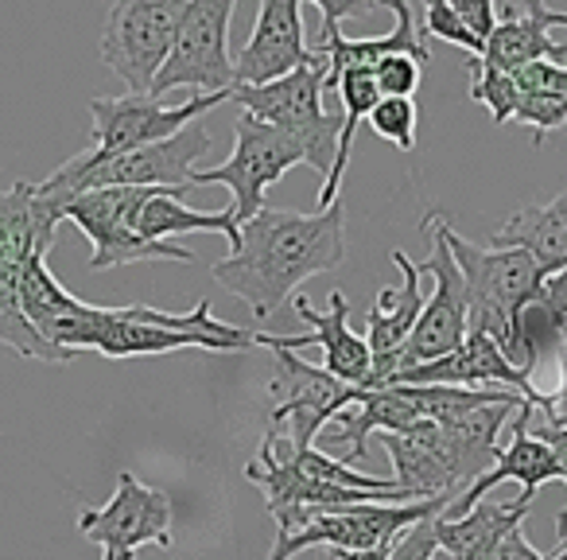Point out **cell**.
<instances>
[{"label":"cell","instance_id":"cell-1","mask_svg":"<svg viewBox=\"0 0 567 560\" xmlns=\"http://www.w3.org/2000/svg\"><path fill=\"white\" fill-rule=\"evenodd\" d=\"M28 324L35 327L48 347L63 355L97 350L105 358H148L167 350L198 347V350H249L257 347V335L237 324L214 319L210 301H198L183 316H167L148 304L128 308H94V304L71 296L59 276L48 268V257H32L20 288Z\"/></svg>","mask_w":567,"mask_h":560},{"label":"cell","instance_id":"cell-2","mask_svg":"<svg viewBox=\"0 0 567 560\" xmlns=\"http://www.w3.org/2000/svg\"><path fill=\"white\" fill-rule=\"evenodd\" d=\"M347 261V206L334 203L316 214L265 206L241 226V245L214 265V281L257 319H268L316 273Z\"/></svg>","mask_w":567,"mask_h":560},{"label":"cell","instance_id":"cell-3","mask_svg":"<svg viewBox=\"0 0 567 560\" xmlns=\"http://www.w3.org/2000/svg\"><path fill=\"white\" fill-rule=\"evenodd\" d=\"M63 222V206L40 191V183L17 180L0 187V343L12 347L20 358L40 363H71L74 355L48 347L28 324L20 288L32 257H48L55 245V230Z\"/></svg>","mask_w":567,"mask_h":560},{"label":"cell","instance_id":"cell-4","mask_svg":"<svg viewBox=\"0 0 567 560\" xmlns=\"http://www.w3.org/2000/svg\"><path fill=\"white\" fill-rule=\"evenodd\" d=\"M214 149L210 133L203 121H190L175 136L148 149L121 152V156H97V152H82V156L66 160L59 172L40 180V191L66 206L74 195L102 187H159V191H195L198 160Z\"/></svg>","mask_w":567,"mask_h":560},{"label":"cell","instance_id":"cell-5","mask_svg":"<svg viewBox=\"0 0 567 560\" xmlns=\"http://www.w3.org/2000/svg\"><path fill=\"white\" fill-rule=\"evenodd\" d=\"M447 245L466 285V327L489 335L513 363L520 312L540 296L544 273L525 250H482V245L458 237L455 230H447Z\"/></svg>","mask_w":567,"mask_h":560},{"label":"cell","instance_id":"cell-6","mask_svg":"<svg viewBox=\"0 0 567 560\" xmlns=\"http://www.w3.org/2000/svg\"><path fill=\"white\" fill-rule=\"evenodd\" d=\"M451 498H424V502H358L334 506V510H300L276 518V541L268 560H296L300 552L327 544V549H378L393 544L409 526L440 518Z\"/></svg>","mask_w":567,"mask_h":560},{"label":"cell","instance_id":"cell-7","mask_svg":"<svg viewBox=\"0 0 567 560\" xmlns=\"http://www.w3.org/2000/svg\"><path fill=\"white\" fill-rule=\"evenodd\" d=\"M323 86L327 59L316 51L311 63L292 71L288 79L268 82V86H234L229 102L241 105L249 118L280 129L284 136H292L303 149V156H308V167L327 175L334 164V149H339V113L323 110Z\"/></svg>","mask_w":567,"mask_h":560},{"label":"cell","instance_id":"cell-8","mask_svg":"<svg viewBox=\"0 0 567 560\" xmlns=\"http://www.w3.org/2000/svg\"><path fill=\"white\" fill-rule=\"evenodd\" d=\"M229 20H234V0H183V17L179 28H175L172 51H167L148 98L164 102L172 90L229 94L234 90Z\"/></svg>","mask_w":567,"mask_h":560},{"label":"cell","instance_id":"cell-9","mask_svg":"<svg viewBox=\"0 0 567 560\" xmlns=\"http://www.w3.org/2000/svg\"><path fill=\"white\" fill-rule=\"evenodd\" d=\"M159 187H102L74 195L63 206V218L90 237V268H117L133 261H179L190 265L195 253L179 242H144L133 230V214Z\"/></svg>","mask_w":567,"mask_h":560},{"label":"cell","instance_id":"cell-10","mask_svg":"<svg viewBox=\"0 0 567 560\" xmlns=\"http://www.w3.org/2000/svg\"><path fill=\"white\" fill-rule=\"evenodd\" d=\"M300 164H308V156H303V149L292 136H284L280 129L241 113L234 121V152L218 167L195 172V187H206V183L229 187V195H234V218L237 226H245V222L265 211V191Z\"/></svg>","mask_w":567,"mask_h":560},{"label":"cell","instance_id":"cell-11","mask_svg":"<svg viewBox=\"0 0 567 560\" xmlns=\"http://www.w3.org/2000/svg\"><path fill=\"white\" fill-rule=\"evenodd\" d=\"M183 0H121L102 28V63L128 86V94H148L172 51Z\"/></svg>","mask_w":567,"mask_h":560},{"label":"cell","instance_id":"cell-12","mask_svg":"<svg viewBox=\"0 0 567 560\" xmlns=\"http://www.w3.org/2000/svg\"><path fill=\"white\" fill-rule=\"evenodd\" d=\"M276 378L268 386L272 397V432H280L292 451L316 448V436L323 425H331L339 413H347L358 401L362 389L347 386L323 366L303 363L292 350H272Z\"/></svg>","mask_w":567,"mask_h":560},{"label":"cell","instance_id":"cell-13","mask_svg":"<svg viewBox=\"0 0 567 560\" xmlns=\"http://www.w3.org/2000/svg\"><path fill=\"white\" fill-rule=\"evenodd\" d=\"M424 230L432 234V257L416 261V273L432 276L435 288L424 301V312H420L416 327H412V335H409L401 370L404 366H424V363H435V358L451 355V350L463 347L466 332H471V327H466V285L455 265V253H451V245H447L451 222L443 218V214H432V218L424 222Z\"/></svg>","mask_w":567,"mask_h":560},{"label":"cell","instance_id":"cell-14","mask_svg":"<svg viewBox=\"0 0 567 560\" xmlns=\"http://www.w3.org/2000/svg\"><path fill=\"white\" fill-rule=\"evenodd\" d=\"M79 533L102 544V560H133L144 544L172 549V498L121 471L110 502L79 513Z\"/></svg>","mask_w":567,"mask_h":560},{"label":"cell","instance_id":"cell-15","mask_svg":"<svg viewBox=\"0 0 567 560\" xmlns=\"http://www.w3.org/2000/svg\"><path fill=\"white\" fill-rule=\"evenodd\" d=\"M221 102H229V94H195L179 105H167L148 94L94 98L90 102V118H94V144H90V152L121 156V152L148 149V144H159L179 133V129H187L190 121H203Z\"/></svg>","mask_w":567,"mask_h":560},{"label":"cell","instance_id":"cell-16","mask_svg":"<svg viewBox=\"0 0 567 560\" xmlns=\"http://www.w3.org/2000/svg\"><path fill=\"white\" fill-rule=\"evenodd\" d=\"M319 4V17H323V40H319V55L327 59V86L334 90V82L342 79L347 71H373L381 59L389 55H409L416 59L420 67L432 63V51L424 43V32H416V9L404 4V0H385V9L396 17V28L385 35H370V40H350L342 35V20L350 17H365L373 12V4H334V0H316Z\"/></svg>","mask_w":567,"mask_h":560},{"label":"cell","instance_id":"cell-17","mask_svg":"<svg viewBox=\"0 0 567 560\" xmlns=\"http://www.w3.org/2000/svg\"><path fill=\"white\" fill-rule=\"evenodd\" d=\"M300 0H265L245 48L234 59V86H268L311 63Z\"/></svg>","mask_w":567,"mask_h":560},{"label":"cell","instance_id":"cell-18","mask_svg":"<svg viewBox=\"0 0 567 560\" xmlns=\"http://www.w3.org/2000/svg\"><path fill=\"white\" fill-rule=\"evenodd\" d=\"M296 316L308 319V335H257V347L268 350H303V347H323V370L334 374L339 381L354 389H370V347H365L362 335H354L350 327V304L342 293H331L327 312H319L308 296H296L292 301Z\"/></svg>","mask_w":567,"mask_h":560},{"label":"cell","instance_id":"cell-19","mask_svg":"<svg viewBox=\"0 0 567 560\" xmlns=\"http://www.w3.org/2000/svg\"><path fill=\"white\" fill-rule=\"evenodd\" d=\"M389 386H463V389H513L520 394L528 405L536 409L544 389L533 386L525 370L509 363L502 355L489 335H478V332H466L463 347L451 350V355L435 358V363H424V366H404L389 378Z\"/></svg>","mask_w":567,"mask_h":560},{"label":"cell","instance_id":"cell-20","mask_svg":"<svg viewBox=\"0 0 567 560\" xmlns=\"http://www.w3.org/2000/svg\"><path fill=\"white\" fill-rule=\"evenodd\" d=\"M393 265L401 268V285H385L365 312V347H370V389H385L389 378L401 370L404 347L424 312V276L416 273V261L404 250H393Z\"/></svg>","mask_w":567,"mask_h":560},{"label":"cell","instance_id":"cell-21","mask_svg":"<svg viewBox=\"0 0 567 560\" xmlns=\"http://www.w3.org/2000/svg\"><path fill=\"white\" fill-rule=\"evenodd\" d=\"M551 28H567V12H556L548 4H502L497 28L489 32L482 63L502 74H517L533 63H567V48L551 40Z\"/></svg>","mask_w":567,"mask_h":560},{"label":"cell","instance_id":"cell-22","mask_svg":"<svg viewBox=\"0 0 567 560\" xmlns=\"http://www.w3.org/2000/svg\"><path fill=\"white\" fill-rule=\"evenodd\" d=\"M528 420H533V405H520L517 417L509 420V444L502 448L497 464L489 467L482 479H474L471 487H466L463 495H458L455 502H451L447 510L440 513V518H463V513H471L474 506H478L494 487H502L505 479H517L520 487H525V490H520L525 498H533L536 487L564 482V467H559L556 451L528 432Z\"/></svg>","mask_w":567,"mask_h":560},{"label":"cell","instance_id":"cell-23","mask_svg":"<svg viewBox=\"0 0 567 560\" xmlns=\"http://www.w3.org/2000/svg\"><path fill=\"white\" fill-rule=\"evenodd\" d=\"M494 250H525L536 268L556 276L567 265V191L548 203L520 206L494 230Z\"/></svg>","mask_w":567,"mask_h":560},{"label":"cell","instance_id":"cell-24","mask_svg":"<svg viewBox=\"0 0 567 560\" xmlns=\"http://www.w3.org/2000/svg\"><path fill=\"white\" fill-rule=\"evenodd\" d=\"M533 498H513V502H478L463 518H435V541L455 560H486L505 541L509 529L525 526V513Z\"/></svg>","mask_w":567,"mask_h":560},{"label":"cell","instance_id":"cell-25","mask_svg":"<svg viewBox=\"0 0 567 560\" xmlns=\"http://www.w3.org/2000/svg\"><path fill=\"white\" fill-rule=\"evenodd\" d=\"M187 191H152L133 214V230L144 242H172L179 234H221L229 253L241 245V226L234 218V206L226 211H190L183 206Z\"/></svg>","mask_w":567,"mask_h":560},{"label":"cell","instance_id":"cell-26","mask_svg":"<svg viewBox=\"0 0 567 560\" xmlns=\"http://www.w3.org/2000/svg\"><path fill=\"white\" fill-rule=\"evenodd\" d=\"M416 425H424V417H420L409 401H401L393 389H362V394H358V401L350 405L347 413H339V417H334V428H339L334 444L342 448V464H365V456H370V448H365V436H370V432L404 436V432H412Z\"/></svg>","mask_w":567,"mask_h":560},{"label":"cell","instance_id":"cell-27","mask_svg":"<svg viewBox=\"0 0 567 560\" xmlns=\"http://www.w3.org/2000/svg\"><path fill=\"white\" fill-rule=\"evenodd\" d=\"M381 448H385L389 459H393V471H396L393 482L404 490V495H412L416 502H424V498H451V502H455L458 498L455 475H451L447 464H443L440 456H432L420 440L396 436V432H381Z\"/></svg>","mask_w":567,"mask_h":560},{"label":"cell","instance_id":"cell-28","mask_svg":"<svg viewBox=\"0 0 567 560\" xmlns=\"http://www.w3.org/2000/svg\"><path fill=\"white\" fill-rule=\"evenodd\" d=\"M471 98L482 105H489V113H494V125H509V113L513 105H517V79L513 74H502L494 71V67H486L482 59H471Z\"/></svg>","mask_w":567,"mask_h":560},{"label":"cell","instance_id":"cell-29","mask_svg":"<svg viewBox=\"0 0 567 560\" xmlns=\"http://www.w3.org/2000/svg\"><path fill=\"white\" fill-rule=\"evenodd\" d=\"M373 125V133L381 141L396 144L401 152H412L416 149V121H420V105L412 98H381L373 105V113L365 118Z\"/></svg>","mask_w":567,"mask_h":560},{"label":"cell","instance_id":"cell-30","mask_svg":"<svg viewBox=\"0 0 567 560\" xmlns=\"http://www.w3.org/2000/svg\"><path fill=\"white\" fill-rule=\"evenodd\" d=\"M509 121L528 125V129H533V141L544 144V136L567 121V102H564V98H551V94H533V90H520Z\"/></svg>","mask_w":567,"mask_h":560},{"label":"cell","instance_id":"cell-31","mask_svg":"<svg viewBox=\"0 0 567 560\" xmlns=\"http://www.w3.org/2000/svg\"><path fill=\"white\" fill-rule=\"evenodd\" d=\"M424 35H440V40L471 51V59H482V51H486V43H478L471 32H466L463 20L455 17V9H451L447 0H432V4L424 9Z\"/></svg>","mask_w":567,"mask_h":560},{"label":"cell","instance_id":"cell-32","mask_svg":"<svg viewBox=\"0 0 567 560\" xmlns=\"http://www.w3.org/2000/svg\"><path fill=\"white\" fill-rule=\"evenodd\" d=\"M373 79H378L381 98H412L424 79V67L409 55H389L373 67Z\"/></svg>","mask_w":567,"mask_h":560},{"label":"cell","instance_id":"cell-33","mask_svg":"<svg viewBox=\"0 0 567 560\" xmlns=\"http://www.w3.org/2000/svg\"><path fill=\"white\" fill-rule=\"evenodd\" d=\"M435 552H440V541H435V518H427V521L409 526L401 537H396L393 549H389V560H432Z\"/></svg>","mask_w":567,"mask_h":560},{"label":"cell","instance_id":"cell-34","mask_svg":"<svg viewBox=\"0 0 567 560\" xmlns=\"http://www.w3.org/2000/svg\"><path fill=\"white\" fill-rule=\"evenodd\" d=\"M520 90H533V94H551V98H564L567 102V63H533L525 71L513 74Z\"/></svg>","mask_w":567,"mask_h":560},{"label":"cell","instance_id":"cell-35","mask_svg":"<svg viewBox=\"0 0 567 560\" xmlns=\"http://www.w3.org/2000/svg\"><path fill=\"white\" fill-rule=\"evenodd\" d=\"M528 432H533L536 440H544L551 451H556L559 467H564V487H567V428L544 425V420H536V409H533V420H528ZM556 537H559V549H564V544H567V506L559 510V518H556Z\"/></svg>","mask_w":567,"mask_h":560},{"label":"cell","instance_id":"cell-36","mask_svg":"<svg viewBox=\"0 0 567 560\" xmlns=\"http://www.w3.org/2000/svg\"><path fill=\"white\" fill-rule=\"evenodd\" d=\"M556 363H559V386L551 394H540L536 401V417L551 428H567V350H556Z\"/></svg>","mask_w":567,"mask_h":560},{"label":"cell","instance_id":"cell-37","mask_svg":"<svg viewBox=\"0 0 567 560\" xmlns=\"http://www.w3.org/2000/svg\"><path fill=\"white\" fill-rule=\"evenodd\" d=\"M451 9H455V17L463 20V28L478 43H486L489 32L497 28V9L489 0H451Z\"/></svg>","mask_w":567,"mask_h":560},{"label":"cell","instance_id":"cell-38","mask_svg":"<svg viewBox=\"0 0 567 560\" xmlns=\"http://www.w3.org/2000/svg\"><path fill=\"white\" fill-rule=\"evenodd\" d=\"M540 301H544V308L559 319V327H564V319H567V265L559 268L556 276H548V281H544Z\"/></svg>","mask_w":567,"mask_h":560},{"label":"cell","instance_id":"cell-39","mask_svg":"<svg viewBox=\"0 0 567 560\" xmlns=\"http://www.w3.org/2000/svg\"><path fill=\"white\" fill-rule=\"evenodd\" d=\"M494 560H548V557H540V552L528 544L525 529H509V533H505V541L494 549Z\"/></svg>","mask_w":567,"mask_h":560},{"label":"cell","instance_id":"cell-40","mask_svg":"<svg viewBox=\"0 0 567 560\" xmlns=\"http://www.w3.org/2000/svg\"><path fill=\"white\" fill-rule=\"evenodd\" d=\"M393 544H378V549H331L334 560H389Z\"/></svg>","mask_w":567,"mask_h":560},{"label":"cell","instance_id":"cell-41","mask_svg":"<svg viewBox=\"0 0 567 560\" xmlns=\"http://www.w3.org/2000/svg\"><path fill=\"white\" fill-rule=\"evenodd\" d=\"M559 347L567 350V319H564V327H559Z\"/></svg>","mask_w":567,"mask_h":560},{"label":"cell","instance_id":"cell-42","mask_svg":"<svg viewBox=\"0 0 567 560\" xmlns=\"http://www.w3.org/2000/svg\"><path fill=\"white\" fill-rule=\"evenodd\" d=\"M432 560H455V557H451V552H443V549H440V552H435Z\"/></svg>","mask_w":567,"mask_h":560},{"label":"cell","instance_id":"cell-43","mask_svg":"<svg viewBox=\"0 0 567 560\" xmlns=\"http://www.w3.org/2000/svg\"><path fill=\"white\" fill-rule=\"evenodd\" d=\"M548 560H567V544H564V549L556 552V557H548Z\"/></svg>","mask_w":567,"mask_h":560},{"label":"cell","instance_id":"cell-44","mask_svg":"<svg viewBox=\"0 0 567 560\" xmlns=\"http://www.w3.org/2000/svg\"><path fill=\"white\" fill-rule=\"evenodd\" d=\"M486 560H494V557H486Z\"/></svg>","mask_w":567,"mask_h":560}]
</instances>
